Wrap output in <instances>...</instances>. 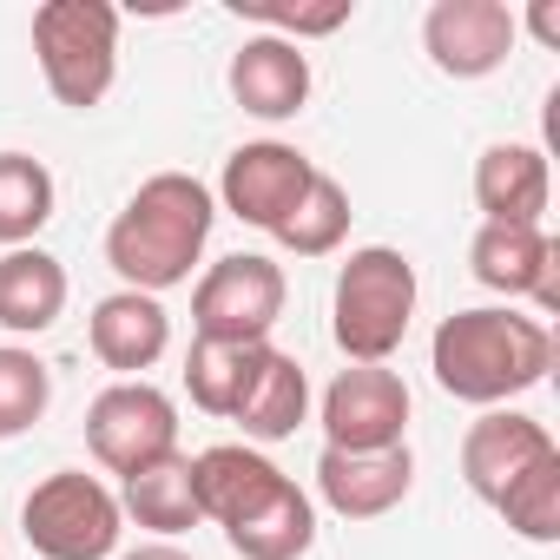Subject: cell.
I'll return each mask as SVG.
<instances>
[{
  "instance_id": "1",
  "label": "cell",
  "mask_w": 560,
  "mask_h": 560,
  "mask_svg": "<svg viewBox=\"0 0 560 560\" xmlns=\"http://www.w3.org/2000/svg\"><path fill=\"white\" fill-rule=\"evenodd\" d=\"M218 224V198L191 172H152L106 231V264L126 277V291H178L191 284V264Z\"/></svg>"
},
{
  "instance_id": "2",
  "label": "cell",
  "mask_w": 560,
  "mask_h": 560,
  "mask_svg": "<svg viewBox=\"0 0 560 560\" xmlns=\"http://www.w3.org/2000/svg\"><path fill=\"white\" fill-rule=\"evenodd\" d=\"M429 370H435L442 396L501 409V402L527 396L534 383H547L553 337L540 317H521V311H494V304L455 311V317H442V330L429 343Z\"/></svg>"
},
{
  "instance_id": "3",
  "label": "cell",
  "mask_w": 560,
  "mask_h": 560,
  "mask_svg": "<svg viewBox=\"0 0 560 560\" xmlns=\"http://www.w3.org/2000/svg\"><path fill=\"white\" fill-rule=\"evenodd\" d=\"M416 317V264L389 244L350 250L337 270V298H330V330L350 363H389L409 337Z\"/></svg>"
},
{
  "instance_id": "4",
  "label": "cell",
  "mask_w": 560,
  "mask_h": 560,
  "mask_svg": "<svg viewBox=\"0 0 560 560\" xmlns=\"http://www.w3.org/2000/svg\"><path fill=\"white\" fill-rule=\"evenodd\" d=\"M34 54L47 73V93L73 113L100 106L119 73V14L106 0H47L34 14Z\"/></svg>"
},
{
  "instance_id": "5",
  "label": "cell",
  "mask_w": 560,
  "mask_h": 560,
  "mask_svg": "<svg viewBox=\"0 0 560 560\" xmlns=\"http://www.w3.org/2000/svg\"><path fill=\"white\" fill-rule=\"evenodd\" d=\"M119 494L80 468H60L47 475L27 501H21V527H27V547L40 560H106L119 547Z\"/></svg>"
},
{
  "instance_id": "6",
  "label": "cell",
  "mask_w": 560,
  "mask_h": 560,
  "mask_svg": "<svg viewBox=\"0 0 560 560\" xmlns=\"http://www.w3.org/2000/svg\"><path fill=\"white\" fill-rule=\"evenodd\" d=\"M284 264H270L257 250H237V257H218L198 291H191V324L205 343H270L277 317H284Z\"/></svg>"
},
{
  "instance_id": "7",
  "label": "cell",
  "mask_w": 560,
  "mask_h": 560,
  "mask_svg": "<svg viewBox=\"0 0 560 560\" xmlns=\"http://www.w3.org/2000/svg\"><path fill=\"white\" fill-rule=\"evenodd\" d=\"M86 448H93L100 468H113L126 481L132 468H145V462L178 448V402L165 389H152L145 376L139 383H113L86 409Z\"/></svg>"
},
{
  "instance_id": "8",
  "label": "cell",
  "mask_w": 560,
  "mask_h": 560,
  "mask_svg": "<svg viewBox=\"0 0 560 560\" xmlns=\"http://www.w3.org/2000/svg\"><path fill=\"white\" fill-rule=\"evenodd\" d=\"M409 429V383L383 363H350L330 389H324V435L343 455H376V448H402Z\"/></svg>"
},
{
  "instance_id": "9",
  "label": "cell",
  "mask_w": 560,
  "mask_h": 560,
  "mask_svg": "<svg viewBox=\"0 0 560 560\" xmlns=\"http://www.w3.org/2000/svg\"><path fill=\"white\" fill-rule=\"evenodd\" d=\"M311 178H317V165H311L298 145L257 139V145H237V152L224 159L218 198H224L231 218H244V224H257V231H277V224L298 211V198L311 191Z\"/></svg>"
},
{
  "instance_id": "10",
  "label": "cell",
  "mask_w": 560,
  "mask_h": 560,
  "mask_svg": "<svg viewBox=\"0 0 560 560\" xmlns=\"http://www.w3.org/2000/svg\"><path fill=\"white\" fill-rule=\"evenodd\" d=\"M514 40H521V21L501 0H435L429 21H422V47H429L435 73H448V80L501 73Z\"/></svg>"
},
{
  "instance_id": "11",
  "label": "cell",
  "mask_w": 560,
  "mask_h": 560,
  "mask_svg": "<svg viewBox=\"0 0 560 560\" xmlns=\"http://www.w3.org/2000/svg\"><path fill=\"white\" fill-rule=\"evenodd\" d=\"M547 455H560V442L547 435V422H534V416H521V409H488L481 422H468V435H462V481L494 508L534 462H547Z\"/></svg>"
},
{
  "instance_id": "12",
  "label": "cell",
  "mask_w": 560,
  "mask_h": 560,
  "mask_svg": "<svg viewBox=\"0 0 560 560\" xmlns=\"http://www.w3.org/2000/svg\"><path fill=\"white\" fill-rule=\"evenodd\" d=\"M553 257H560V244H553L540 224H481L475 244H468L475 284H488V291H501V298H534L540 311L560 304Z\"/></svg>"
},
{
  "instance_id": "13",
  "label": "cell",
  "mask_w": 560,
  "mask_h": 560,
  "mask_svg": "<svg viewBox=\"0 0 560 560\" xmlns=\"http://www.w3.org/2000/svg\"><path fill=\"white\" fill-rule=\"evenodd\" d=\"M409 481H416L409 442L402 448H376V455H343V448L317 455V494L343 521H383L389 508H402Z\"/></svg>"
},
{
  "instance_id": "14",
  "label": "cell",
  "mask_w": 560,
  "mask_h": 560,
  "mask_svg": "<svg viewBox=\"0 0 560 560\" xmlns=\"http://www.w3.org/2000/svg\"><path fill=\"white\" fill-rule=\"evenodd\" d=\"M231 100L250 113V119H298L304 100H311V54L298 40H277V34H257L231 54Z\"/></svg>"
},
{
  "instance_id": "15",
  "label": "cell",
  "mask_w": 560,
  "mask_h": 560,
  "mask_svg": "<svg viewBox=\"0 0 560 560\" xmlns=\"http://www.w3.org/2000/svg\"><path fill=\"white\" fill-rule=\"evenodd\" d=\"M191 481H198V514L218 521V527H237V521H250L277 488H284L291 475L277 468V462H264L257 448H244V442H218V448L191 455Z\"/></svg>"
},
{
  "instance_id": "16",
  "label": "cell",
  "mask_w": 560,
  "mask_h": 560,
  "mask_svg": "<svg viewBox=\"0 0 560 560\" xmlns=\"http://www.w3.org/2000/svg\"><path fill=\"white\" fill-rule=\"evenodd\" d=\"M86 343L106 370H119L126 383H139V370H152L172 343V317L159 298L145 291H113L93 304V324H86Z\"/></svg>"
},
{
  "instance_id": "17",
  "label": "cell",
  "mask_w": 560,
  "mask_h": 560,
  "mask_svg": "<svg viewBox=\"0 0 560 560\" xmlns=\"http://www.w3.org/2000/svg\"><path fill=\"white\" fill-rule=\"evenodd\" d=\"M553 198V178H547V152L540 145H488L475 159V205L488 211V224H540Z\"/></svg>"
},
{
  "instance_id": "18",
  "label": "cell",
  "mask_w": 560,
  "mask_h": 560,
  "mask_svg": "<svg viewBox=\"0 0 560 560\" xmlns=\"http://www.w3.org/2000/svg\"><path fill=\"white\" fill-rule=\"evenodd\" d=\"M304 416H311V376H304V363L264 343V357H257V370H250V383H244L231 422H237L250 442H284V435L304 429Z\"/></svg>"
},
{
  "instance_id": "19",
  "label": "cell",
  "mask_w": 560,
  "mask_h": 560,
  "mask_svg": "<svg viewBox=\"0 0 560 560\" xmlns=\"http://www.w3.org/2000/svg\"><path fill=\"white\" fill-rule=\"evenodd\" d=\"M67 311V264L47 257L40 244H21L0 257V330L14 337H40L54 330Z\"/></svg>"
},
{
  "instance_id": "20",
  "label": "cell",
  "mask_w": 560,
  "mask_h": 560,
  "mask_svg": "<svg viewBox=\"0 0 560 560\" xmlns=\"http://www.w3.org/2000/svg\"><path fill=\"white\" fill-rule=\"evenodd\" d=\"M119 514H132L139 527H152V534H191L205 514H198V481H191V455H159V462H145V468H132L126 475V488H119Z\"/></svg>"
},
{
  "instance_id": "21",
  "label": "cell",
  "mask_w": 560,
  "mask_h": 560,
  "mask_svg": "<svg viewBox=\"0 0 560 560\" xmlns=\"http://www.w3.org/2000/svg\"><path fill=\"white\" fill-rule=\"evenodd\" d=\"M224 540H231L237 560H304L311 540H317V508L298 481H284L250 521L224 527Z\"/></svg>"
},
{
  "instance_id": "22",
  "label": "cell",
  "mask_w": 560,
  "mask_h": 560,
  "mask_svg": "<svg viewBox=\"0 0 560 560\" xmlns=\"http://www.w3.org/2000/svg\"><path fill=\"white\" fill-rule=\"evenodd\" d=\"M257 357H264V343H205V337H198L191 357H185V389H191V402H198L205 416L231 422V409H237V396H244Z\"/></svg>"
},
{
  "instance_id": "23",
  "label": "cell",
  "mask_w": 560,
  "mask_h": 560,
  "mask_svg": "<svg viewBox=\"0 0 560 560\" xmlns=\"http://www.w3.org/2000/svg\"><path fill=\"white\" fill-rule=\"evenodd\" d=\"M350 218H357V211H350V191H343L330 172H317L311 191L298 198V211L277 224L270 237L284 244V250H298V257H330V250L350 237Z\"/></svg>"
},
{
  "instance_id": "24",
  "label": "cell",
  "mask_w": 560,
  "mask_h": 560,
  "mask_svg": "<svg viewBox=\"0 0 560 560\" xmlns=\"http://www.w3.org/2000/svg\"><path fill=\"white\" fill-rule=\"evenodd\" d=\"M54 218V172L27 152H0V244L21 250Z\"/></svg>"
},
{
  "instance_id": "25",
  "label": "cell",
  "mask_w": 560,
  "mask_h": 560,
  "mask_svg": "<svg viewBox=\"0 0 560 560\" xmlns=\"http://www.w3.org/2000/svg\"><path fill=\"white\" fill-rule=\"evenodd\" d=\"M47 402H54V370L21 343H0V442L27 435L47 416Z\"/></svg>"
},
{
  "instance_id": "26",
  "label": "cell",
  "mask_w": 560,
  "mask_h": 560,
  "mask_svg": "<svg viewBox=\"0 0 560 560\" xmlns=\"http://www.w3.org/2000/svg\"><path fill=\"white\" fill-rule=\"evenodd\" d=\"M494 514H501L521 540L553 547V540H560V455L534 462V468H527L501 501H494Z\"/></svg>"
},
{
  "instance_id": "27",
  "label": "cell",
  "mask_w": 560,
  "mask_h": 560,
  "mask_svg": "<svg viewBox=\"0 0 560 560\" xmlns=\"http://www.w3.org/2000/svg\"><path fill=\"white\" fill-rule=\"evenodd\" d=\"M231 14L244 21H264L277 40H317V34H337L350 21V0H330V8H277V0H231Z\"/></svg>"
},
{
  "instance_id": "28",
  "label": "cell",
  "mask_w": 560,
  "mask_h": 560,
  "mask_svg": "<svg viewBox=\"0 0 560 560\" xmlns=\"http://www.w3.org/2000/svg\"><path fill=\"white\" fill-rule=\"evenodd\" d=\"M527 27H534L547 47H560V14H553V8H534V14H527Z\"/></svg>"
},
{
  "instance_id": "29",
  "label": "cell",
  "mask_w": 560,
  "mask_h": 560,
  "mask_svg": "<svg viewBox=\"0 0 560 560\" xmlns=\"http://www.w3.org/2000/svg\"><path fill=\"white\" fill-rule=\"evenodd\" d=\"M119 560H191V553H178L172 540H152V547H132V553H119Z\"/></svg>"
}]
</instances>
